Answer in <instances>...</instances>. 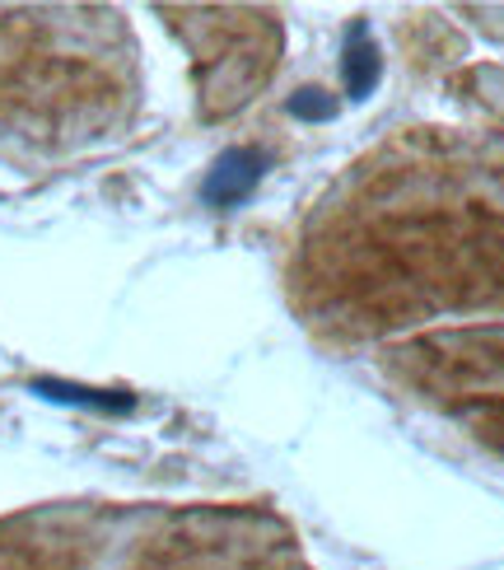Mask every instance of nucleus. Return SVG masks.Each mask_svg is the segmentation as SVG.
I'll return each instance as SVG.
<instances>
[{
  "instance_id": "obj_1",
  "label": "nucleus",
  "mask_w": 504,
  "mask_h": 570,
  "mask_svg": "<svg viewBox=\"0 0 504 570\" xmlns=\"http://www.w3.org/2000/svg\"><path fill=\"white\" fill-rule=\"evenodd\" d=\"M261 174H267V155H261V150H244V146L225 150L220 159L210 164L201 197L215 210H234V206H244L253 197V187L261 183Z\"/></svg>"
},
{
  "instance_id": "obj_2",
  "label": "nucleus",
  "mask_w": 504,
  "mask_h": 570,
  "mask_svg": "<svg viewBox=\"0 0 504 570\" xmlns=\"http://www.w3.org/2000/svg\"><path fill=\"white\" fill-rule=\"evenodd\" d=\"M38 397L47 402H61V407H89V412H108V416H122L136 407L131 393H103V389H85V384H66V379H33L29 384Z\"/></svg>"
},
{
  "instance_id": "obj_3",
  "label": "nucleus",
  "mask_w": 504,
  "mask_h": 570,
  "mask_svg": "<svg viewBox=\"0 0 504 570\" xmlns=\"http://www.w3.org/2000/svg\"><path fill=\"white\" fill-rule=\"evenodd\" d=\"M378 76H383V61L374 52L369 33L365 29H350V42H346V89H350V99H369Z\"/></svg>"
},
{
  "instance_id": "obj_4",
  "label": "nucleus",
  "mask_w": 504,
  "mask_h": 570,
  "mask_svg": "<svg viewBox=\"0 0 504 570\" xmlns=\"http://www.w3.org/2000/svg\"><path fill=\"white\" fill-rule=\"evenodd\" d=\"M290 112H295V117H308V122H318V117H327L332 108L323 104L318 89H304V94H295V99H290Z\"/></svg>"
}]
</instances>
